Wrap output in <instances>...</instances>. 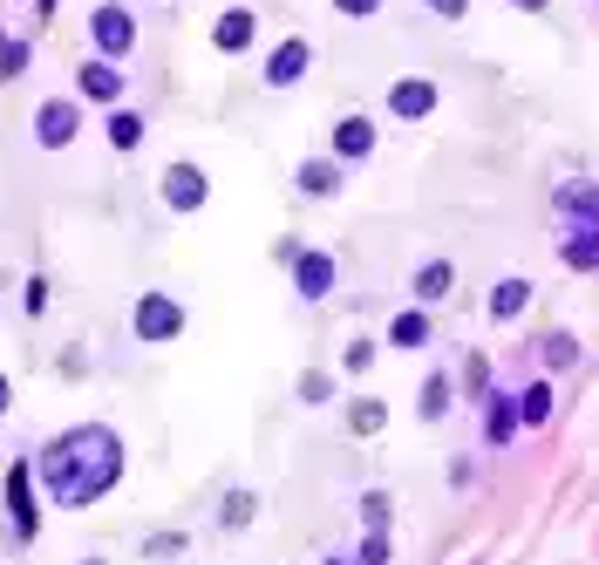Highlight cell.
Returning a JSON list of instances; mask_svg holds the SVG:
<instances>
[{
	"instance_id": "6da1fadb",
	"label": "cell",
	"mask_w": 599,
	"mask_h": 565,
	"mask_svg": "<svg viewBox=\"0 0 599 565\" xmlns=\"http://www.w3.org/2000/svg\"><path fill=\"white\" fill-rule=\"evenodd\" d=\"M35 470L48 477V491H55L68 511H83V504H96L123 477V443H116V429L83 423V429H62L55 443L41 450Z\"/></svg>"
},
{
	"instance_id": "7a4b0ae2",
	"label": "cell",
	"mask_w": 599,
	"mask_h": 565,
	"mask_svg": "<svg viewBox=\"0 0 599 565\" xmlns=\"http://www.w3.org/2000/svg\"><path fill=\"white\" fill-rule=\"evenodd\" d=\"M559 204L572 212V204H579V225H565V239H559V260L572 266V273H592L599 266V198L592 191H559Z\"/></svg>"
},
{
	"instance_id": "3957f363",
	"label": "cell",
	"mask_w": 599,
	"mask_h": 565,
	"mask_svg": "<svg viewBox=\"0 0 599 565\" xmlns=\"http://www.w3.org/2000/svg\"><path fill=\"white\" fill-rule=\"evenodd\" d=\"M129 327H137L143 348H164V341H177V334H185V306H177L171 293H143L137 314H129Z\"/></svg>"
},
{
	"instance_id": "277c9868",
	"label": "cell",
	"mask_w": 599,
	"mask_h": 565,
	"mask_svg": "<svg viewBox=\"0 0 599 565\" xmlns=\"http://www.w3.org/2000/svg\"><path fill=\"white\" fill-rule=\"evenodd\" d=\"M75 130H83V110H75V102H41V110H35V143L41 150H68L75 143Z\"/></svg>"
},
{
	"instance_id": "5b68a950",
	"label": "cell",
	"mask_w": 599,
	"mask_h": 565,
	"mask_svg": "<svg viewBox=\"0 0 599 565\" xmlns=\"http://www.w3.org/2000/svg\"><path fill=\"white\" fill-rule=\"evenodd\" d=\"M8 518H14V538H35V531H41V511H35V464H14V470H8Z\"/></svg>"
},
{
	"instance_id": "8992f818",
	"label": "cell",
	"mask_w": 599,
	"mask_h": 565,
	"mask_svg": "<svg viewBox=\"0 0 599 565\" xmlns=\"http://www.w3.org/2000/svg\"><path fill=\"white\" fill-rule=\"evenodd\" d=\"M307 68H314V41H307V35L279 41L273 55H266V89H294V83H300Z\"/></svg>"
},
{
	"instance_id": "52a82bcc",
	"label": "cell",
	"mask_w": 599,
	"mask_h": 565,
	"mask_svg": "<svg viewBox=\"0 0 599 565\" xmlns=\"http://www.w3.org/2000/svg\"><path fill=\"white\" fill-rule=\"evenodd\" d=\"M204 198H212V177H204L198 164H171L164 171V204L171 212H198Z\"/></svg>"
},
{
	"instance_id": "ba28073f",
	"label": "cell",
	"mask_w": 599,
	"mask_h": 565,
	"mask_svg": "<svg viewBox=\"0 0 599 565\" xmlns=\"http://www.w3.org/2000/svg\"><path fill=\"white\" fill-rule=\"evenodd\" d=\"M96 48H102V62H116L137 48V21H129L123 8H96Z\"/></svg>"
},
{
	"instance_id": "9c48e42d",
	"label": "cell",
	"mask_w": 599,
	"mask_h": 565,
	"mask_svg": "<svg viewBox=\"0 0 599 565\" xmlns=\"http://www.w3.org/2000/svg\"><path fill=\"white\" fill-rule=\"evenodd\" d=\"M388 110H396L402 123H423L436 110V83H429V75H402V83L388 89Z\"/></svg>"
},
{
	"instance_id": "30bf717a",
	"label": "cell",
	"mask_w": 599,
	"mask_h": 565,
	"mask_svg": "<svg viewBox=\"0 0 599 565\" xmlns=\"http://www.w3.org/2000/svg\"><path fill=\"white\" fill-rule=\"evenodd\" d=\"M375 158V123L369 116H341L334 123V164H361Z\"/></svg>"
},
{
	"instance_id": "8fae6325",
	"label": "cell",
	"mask_w": 599,
	"mask_h": 565,
	"mask_svg": "<svg viewBox=\"0 0 599 565\" xmlns=\"http://www.w3.org/2000/svg\"><path fill=\"white\" fill-rule=\"evenodd\" d=\"M294 287H300V300H327L334 293V260L327 252H294Z\"/></svg>"
},
{
	"instance_id": "7c38bea8",
	"label": "cell",
	"mask_w": 599,
	"mask_h": 565,
	"mask_svg": "<svg viewBox=\"0 0 599 565\" xmlns=\"http://www.w3.org/2000/svg\"><path fill=\"white\" fill-rule=\"evenodd\" d=\"M252 35H259V14H252V8H225V14H219V28H212L219 55H246Z\"/></svg>"
},
{
	"instance_id": "4fadbf2b",
	"label": "cell",
	"mask_w": 599,
	"mask_h": 565,
	"mask_svg": "<svg viewBox=\"0 0 599 565\" xmlns=\"http://www.w3.org/2000/svg\"><path fill=\"white\" fill-rule=\"evenodd\" d=\"M75 89H83L89 102H116L123 96V68L116 62H83L75 68Z\"/></svg>"
},
{
	"instance_id": "5bb4252c",
	"label": "cell",
	"mask_w": 599,
	"mask_h": 565,
	"mask_svg": "<svg viewBox=\"0 0 599 565\" xmlns=\"http://www.w3.org/2000/svg\"><path fill=\"white\" fill-rule=\"evenodd\" d=\"M484 402H490V416H484V443H490V450H504L511 436H517V395H511V389H498V395H484Z\"/></svg>"
},
{
	"instance_id": "9a60e30c",
	"label": "cell",
	"mask_w": 599,
	"mask_h": 565,
	"mask_svg": "<svg viewBox=\"0 0 599 565\" xmlns=\"http://www.w3.org/2000/svg\"><path fill=\"white\" fill-rule=\"evenodd\" d=\"M532 293H538V287H532V279H517V273L498 279V287H490V321H517V314L532 306Z\"/></svg>"
},
{
	"instance_id": "2e32d148",
	"label": "cell",
	"mask_w": 599,
	"mask_h": 565,
	"mask_svg": "<svg viewBox=\"0 0 599 565\" xmlns=\"http://www.w3.org/2000/svg\"><path fill=\"white\" fill-rule=\"evenodd\" d=\"M388 348H429V314L423 306H402V314L388 321Z\"/></svg>"
},
{
	"instance_id": "e0dca14e",
	"label": "cell",
	"mask_w": 599,
	"mask_h": 565,
	"mask_svg": "<svg viewBox=\"0 0 599 565\" xmlns=\"http://www.w3.org/2000/svg\"><path fill=\"white\" fill-rule=\"evenodd\" d=\"M450 260H429V266H415V306H429V300H442L450 293Z\"/></svg>"
},
{
	"instance_id": "ac0fdd59",
	"label": "cell",
	"mask_w": 599,
	"mask_h": 565,
	"mask_svg": "<svg viewBox=\"0 0 599 565\" xmlns=\"http://www.w3.org/2000/svg\"><path fill=\"white\" fill-rule=\"evenodd\" d=\"M545 416H552V381H532V389L517 395V423H525V429H538Z\"/></svg>"
},
{
	"instance_id": "d6986e66",
	"label": "cell",
	"mask_w": 599,
	"mask_h": 565,
	"mask_svg": "<svg viewBox=\"0 0 599 565\" xmlns=\"http://www.w3.org/2000/svg\"><path fill=\"white\" fill-rule=\"evenodd\" d=\"M300 191L307 198H334L341 191V164H300Z\"/></svg>"
},
{
	"instance_id": "ffe728a7",
	"label": "cell",
	"mask_w": 599,
	"mask_h": 565,
	"mask_svg": "<svg viewBox=\"0 0 599 565\" xmlns=\"http://www.w3.org/2000/svg\"><path fill=\"white\" fill-rule=\"evenodd\" d=\"M382 423H388V409H382L375 395H361V402L348 409V429H354V436H382Z\"/></svg>"
},
{
	"instance_id": "44dd1931",
	"label": "cell",
	"mask_w": 599,
	"mask_h": 565,
	"mask_svg": "<svg viewBox=\"0 0 599 565\" xmlns=\"http://www.w3.org/2000/svg\"><path fill=\"white\" fill-rule=\"evenodd\" d=\"M450 416V375H429L423 381V423H442Z\"/></svg>"
},
{
	"instance_id": "7402d4cb",
	"label": "cell",
	"mask_w": 599,
	"mask_h": 565,
	"mask_svg": "<svg viewBox=\"0 0 599 565\" xmlns=\"http://www.w3.org/2000/svg\"><path fill=\"white\" fill-rule=\"evenodd\" d=\"M110 143H116V150H137V143H143V116H137V110H116V116H110Z\"/></svg>"
},
{
	"instance_id": "603a6c76",
	"label": "cell",
	"mask_w": 599,
	"mask_h": 565,
	"mask_svg": "<svg viewBox=\"0 0 599 565\" xmlns=\"http://www.w3.org/2000/svg\"><path fill=\"white\" fill-rule=\"evenodd\" d=\"M252 511H259V498H252V491H232V498H225V511H219V525H225V531H239V525H252Z\"/></svg>"
},
{
	"instance_id": "cb8c5ba5",
	"label": "cell",
	"mask_w": 599,
	"mask_h": 565,
	"mask_svg": "<svg viewBox=\"0 0 599 565\" xmlns=\"http://www.w3.org/2000/svg\"><path fill=\"white\" fill-rule=\"evenodd\" d=\"M327 395H334V375H321V368H307V375H300V402H307V409H321Z\"/></svg>"
},
{
	"instance_id": "d4e9b609",
	"label": "cell",
	"mask_w": 599,
	"mask_h": 565,
	"mask_svg": "<svg viewBox=\"0 0 599 565\" xmlns=\"http://www.w3.org/2000/svg\"><path fill=\"white\" fill-rule=\"evenodd\" d=\"M21 68H28V41H0V83H14Z\"/></svg>"
},
{
	"instance_id": "484cf974",
	"label": "cell",
	"mask_w": 599,
	"mask_h": 565,
	"mask_svg": "<svg viewBox=\"0 0 599 565\" xmlns=\"http://www.w3.org/2000/svg\"><path fill=\"white\" fill-rule=\"evenodd\" d=\"M545 362H552V368H572V362H579V341H572V334H552V341H545Z\"/></svg>"
},
{
	"instance_id": "4316f807",
	"label": "cell",
	"mask_w": 599,
	"mask_h": 565,
	"mask_svg": "<svg viewBox=\"0 0 599 565\" xmlns=\"http://www.w3.org/2000/svg\"><path fill=\"white\" fill-rule=\"evenodd\" d=\"M21 314H28V321H41V314H48V279H41V273L28 279V293H21Z\"/></svg>"
},
{
	"instance_id": "83f0119b",
	"label": "cell",
	"mask_w": 599,
	"mask_h": 565,
	"mask_svg": "<svg viewBox=\"0 0 599 565\" xmlns=\"http://www.w3.org/2000/svg\"><path fill=\"white\" fill-rule=\"evenodd\" d=\"M361 518H369V531H382V525H388V491H369V498H361Z\"/></svg>"
},
{
	"instance_id": "f1b7e54d",
	"label": "cell",
	"mask_w": 599,
	"mask_h": 565,
	"mask_svg": "<svg viewBox=\"0 0 599 565\" xmlns=\"http://www.w3.org/2000/svg\"><path fill=\"white\" fill-rule=\"evenodd\" d=\"M354 565H388V538L369 531V538H361V558H354Z\"/></svg>"
},
{
	"instance_id": "f546056e",
	"label": "cell",
	"mask_w": 599,
	"mask_h": 565,
	"mask_svg": "<svg viewBox=\"0 0 599 565\" xmlns=\"http://www.w3.org/2000/svg\"><path fill=\"white\" fill-rule=\"evenodd\" d=\"M369 362H375V341H354V348L341 354V368H348V375H361V368H369Z\"/></svg>"
},
{
	"instance_id": "4dcf8cb0",
	"label": "cell",
	"mask_w": 599,
	"mask_h": 565,
	"mask_svg": "<svg viewBox=\"0 0 599 565\" xmlns=\"http://www.w3.org/2000/svg\"><path fill=\"white\" fill-rule=\"evenodd\" d=\"M463 389H471V395H484V389H490V368H484V354H471V368H463Z\"/></svg>"
},
{
	"instance_id": "1f68e13d",
	"label": "cell",
	"mask_w": 599,
	"mask_h": 565,
	"mask_svg": "<svg viewBox=\"0 0 599 565\" xmlns=\"http://www.w3.org/2000/svg\"><path fill=\"white\" fill-rule=\"evenodd\" d=\"M334 8H341L348 21H375V14H382V0H334Z\"/></svg>"
},
{
	"instance_id": "d6a6232c",
	"label": "cell",
	"mask_w": 599,
	"mask_h": 565,
	"mask_svg": "<svg viewBox=\"0 0 599 565\" xmlns=\"http://www.w3.org/2000/svg\"><path fill=\"white\" fill-rule=\"evenodd\" d=\"M143 552H150V558H171V552H185V538H177V531H164V538H150Z\"/></svg>"
},
{
	"instance_id": "836d02e7",
	"label": "cell",
	"mask_w": 599,
	"mask_h": 565,
	"mask_svg": "<svg viewBox=\"0 0 599 565\" xmlns=\"http://www.w3.org/2000/svg\"><path fill=\"white\" fill-rule=\"evenodd\" d=\"M429 8H436L442 21H463V14H471V0H429Z\"/></svg>"
},
{
	"instance_id": "e575fe53",
	"label": "cell",
	"mask_w": 599,
	"mask_h": 565,
	"mask_svg": "<svg viewBox=\"0 0 599 565\" xmlns=\"http://www.w3.org/2000/svg\"><path fill=\"white\" fill-rule=\"evenodd\" d=\"M8 409H14V389H8V375H0V416H8Z\"/></svg>"
},
{
	"instance_id": "d590c367",
	"label": "cell",
	"mask_w": 599,
	"mask_h": 565,
	"mask_svg": "<svg viewBox=\"0 0 599 565\" xmlns=\"http://www.w3.org/2000/svg\"><path fill=\"white\" fill-rule=\"evenodd\" d=\"M511 8H525V14H545V0H511Z\"/></svg>"
},
{
	"instance_id": "8d00e7d4",
	"label": "cell",
	"mask_w": 599,
	"mask_h": 565,
	"mask_svg": "<svg viewBox=\"0 0 599 565\" xmlns=\"http://www.w3.org/2000/svg\"><path fill=\"white\" fill-rule=\"evenodd\" d=\"M327 565H354V558H327Z\"/></svg>"
},
{
	"instance_id": "74e56055",
	"label": "cell",
	"mask_w": 599,
	"mask_h": 565,
	"mask_svg": "<svg viewBox=\"0 0 599 565\" xmlns=\"http://www.w3.org/2000/svg\"><path fill=\"white\" fill-rule=\"evenodd\" d=\"M83 565H102V558H83Z\"/></svg>"
}]
</instances>
